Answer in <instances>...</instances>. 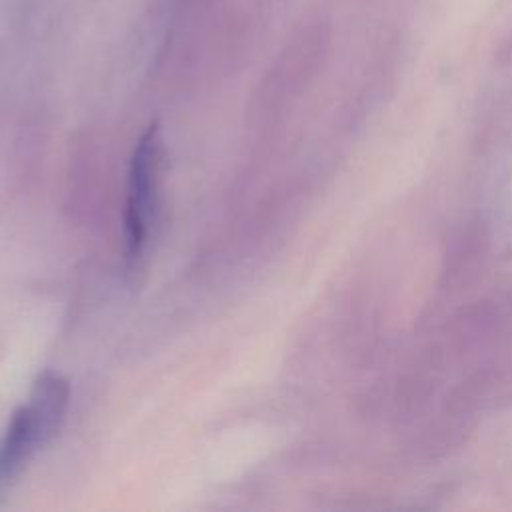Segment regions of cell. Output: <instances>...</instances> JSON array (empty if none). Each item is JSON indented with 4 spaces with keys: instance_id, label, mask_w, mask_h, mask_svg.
I'll return each mask as SVG.
<instances>
[{
    "instance_id": "1",
    "label": "cell",
    "mask_w": 512,
    "mask_h": 512,
    "mask_svg": "<svg viewBox=\"0 0 512 512\" xmlns=\"http://www.w3.org/2000/svg\"><path fill=\"white\" fill-rule=\"evenodd\" d=\"M160 166V128L150 124L140 136L128 172V198L124 212V232H126V254L128 260H136L146 242L148 222L154 212L156 180Z\"/></svg>"
},
{
    "instance_id": "2",
    "label": "cell",
    "mask_w": 512,
    "mask_h": 512,
    "mask_svg": "<svg viewBox=\"0 0 512 512\" xmlns=\"http://www.w3.org/2000/svg\"><path fill=\"white\" fill-rule=\"evenodd\" d=\"M488 238L482 226H468L450 246L442 268V286L446 290H464L472 286L484 270Z\"/></svg>"
},
{
    "instance_id": "3",
    "label": "cell",
    "mask_w": 512,
    "mask_h": 512,
    "mask_svg": "<svg viewBox=\"0 0 512 512\" xmlns=\"http://www.w3.org/2000/svg\"><path fill=\"white\" fill-rule=\"evenodd\" d=\"M70 398V388L66 378L56 372L46 370L34 384L28 410L40 440V446L46 444L62 426L66 406Z\"/></svg>"
},
{
    "instance_id": "4",
    "label": "cell",
    "mask_w": 512,
    "mask_h": 512,
    "mask_svg": "<svg viewBox=\"0 0 512 512\" xmlns=\"http://www.w3.org/2000/svg\"><path fill=\"white\" fill-rule=\"evenodd\" d=\"M38 446L40 440L32 422V414L28 406H20L12 414L6 434L0 440V484L16 478Z\"/></svg>"
},
{
    "instance_id": "5",
    "label": "cell",
    "mask_w": 512,
    "mask_h": 512,
    "mask_svg": "<svg viewBox=\"0 0 512 512\" xmlns=\"http://www.w3.org/2000/svg\"><path fill=\"white\" fill-rule=\"evenodd\" d=\"M498 324H500L498 310L486 302L482 304L478 302V306L468 308L456 318L454 330H452V342L462 350H470L478 346L482 340L490 338L498 330Z\"/></svg>"
}]
</instances>
